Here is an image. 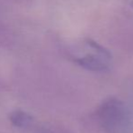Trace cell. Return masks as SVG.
Segmentation results:
<instances>
[{
    "label": "cell",
    "instance_id": "obj_1",
    "mask_svg": "<svg viewBox=\"0 0 133 133\" xmlns=\"http://www.w3.org/2000/svg\"><path fill=\"white\" fill-rule=\"evenodd\" d=\"M74 61L89 70L104 71L110 66L111 56L103 47L89 40L83 44L80 55L74 57Z\"/></svg>",
    "mask_w": 133,
    "mask_h": 133
},
{
    "label": "cell",
    "instance_id": "obj_2",
    "mask_svg": "<svg viewBox=\"0 0 133 133\" xmlns=\"http://www.w3.org/2000/svg\"><path fill=\"white\" fill-rule=\"evenodd\" d=\"M100 113L102 122L110 130L119 126L125 118L122 105L116 100H109L104 102L101 108Z\"/></svg>",
    "mask_w": 133,
    "mask_h": 133
}]
</instances>
